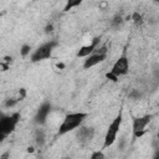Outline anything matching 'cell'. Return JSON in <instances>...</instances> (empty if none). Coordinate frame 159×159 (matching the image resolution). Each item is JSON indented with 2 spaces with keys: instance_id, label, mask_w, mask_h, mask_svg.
Here are the masks:
<instances>
[{
  "instance_id": "obj_8",
  "label": "cell",
  "mask_w": 159,
  "mask_h": 159,
  "mask_svg": "<svg viewBox=\"0 0 159 159\" xmlns=\"http://www.w3.org/2000/svg\"><path fill=\"white\" fill-rule=\"evenodd\" d=\"M94 137V129L92 127H84L81 125L77 132H76V139L81 144H87L89 143Z\"/></svg>"
},
{
  "instance_id": "obj_14",
  "label": "cell",
  "mask_w": 159,
  "mask_h": 159,
  "mask_svg": "<svg viewBox=\"0 0 159 159\" xmlns=\"http://www.w3.org/2000/svg\"><path fill=\"white\" fill-rule=\"evenodd\" d=\"M17 102H19V98H17V97H14V98H9V99H6V101H5L4 106H5L6 108H11V107H14V106H15Z\"/></svg>"
},
{
  "instance_id": "obj_3",
  "label": "cell",
  "mask_w": 159,
  "mask_h": 159,
  "mask_svg": "<svg viewBox=\"0 0 159 159\" xmlns=\"http://www.w3.org/2000/svg\"><path fill=\"white\" fill-rule=\"evenodd\" d=\"M107 57H108L107 46H98L89 56H87L83 60V68L84 70H89V68L102 63L104 60H107Z\"/></svg>"
},
{
  "instance_id": "obj_19",
  "label": "cell",
  "mask_w": 159,
  "mask_h": 159,
  "mask_svg": "<svg viewBox=\"0 0 159 159\" xmlns=\"http://www.w3.org/2000/svg\"><path fill=\"white\" fill-rule=\"evenodd\" d=\"M52 30H53V25H52V24H48V25H47V26L45 27V32H46V34L51 32Z\"/></svg>"
},
{
  "instance_id": "obj_1",
  "label": "cell",
  "mask_w": 159,
  "mask_h": 159,
  "mask_svg": "<svg viewBox=\"0 0 159 159\" xmlns=\"http://www.w3.org/2000/svg\"><path fill=\"white\" fill-rule=\"evenodd\" d=\"M87 113L84 112H73V113H68L65 116V118L62 119L61 124L58 125V130H57V135H65L77 128H80L83 122L87 118Z\"/></svg>"
},
{
  "instance_id": "obj_7",
  "label": "cell",
  "mask_w": 159,
  "mask_h": 159,
  "mask_svg": "<svg viewBox=\"0 0 159 159\" xmlns=\"http://www.w3.org/2000/svg\"><path fill=\"white\" fill-rule=\"evenodd\" d=\"M109 72L113 73L114 76H117L118 78H119L120 76L127 75V73L129 72V58H128V56H127L125 53L120 55V56L116 60V62L113 63V66H112V68H111Z\"/></svg>"
},
{
  "instance_id": "obj_22",
  "label": "cell",
  "mask_w": 159,
  "mask_h": 159,
  "mask_svg": "<svg viewBox=\"0 0 159 159\" xmlns=\"http://www.w3.org/2000/svg\"><path fill=\"white\" fill-rule=\"evenodd\" d=\"M155 159H159V149H157V152H155V154L153 155Z\"/></svg>"
},
{
  "instance_id": "obj_20",
  "label": "cell",
  "mask_w": 159,
  "mask_h": 159,
  "mask_svg": "<svg viewBox=\"0 0 159 159\" xmlns=\"http://www.w3.org/2000/svg\"><path fill=\"white\" fill-rule=\"evenodd\" d=\"M139 97H140V93L138 91H133L130 93V98H139Z\"/></svg>"
},
{
  "instance_id": "obj_17",
  "label": "cell",
  "mask_w": 159,
  "mask_h": 159,
  "mask_svg": "<svg viewBox=\"0 0 159 159\" xmlns=\"http://www.w3.org/2000/svg\"><path fill=\"white\" fill-rule=\"evenodd\" d=\"M26 97V91L24 89V88H21L20 91H19V93H17V98H19V101H21V99H24Z\"/></svg>"
},
{
  "instance_id": "obj_5",
  "label": "cell",
  "mask_w": 159,
  "mask_h": 159,
  "mask_svg": "<svg viewBox=\"0 0 159 159\" xmlns=\"http://www.w3.org/2000/svg\"><path fill=\"white\" fill-rule=\"evenodd\" d=\"M19 119H20L19 113H12V114L1 117V119H0V138H1V140H4L5 137H7L10 133L14 132Z\"/></svg>"
},
{
  "instance_id": "obj_21",
  "label": "cell",
  "mask_w": 159,
  "mask_h": 159,
  "mask_svg": "<svg viewBox=\"0 0 159 159\" xmlns=\"http://www.w3.org/2000/svg\"><path fill=\"white\" fill-rule=\"evenodd\" d=\"M107 6H108V2H107V1H101V2H99V9L106 10V9H107Z\"/></svg>"
},
{
  "instance_id": "obj_13",
  "label": "cell",
  "mask_w": 159,
  "mask_h": 159,
  "mask_svg": "<svg viewBox=\"0 0 159 159\" xmlns=\"http://www.w3.org/2000/svg\"><path fill=\"white\" fill-rule=\"evenodd\" d=\"M122 22H123V17H122L120 15H116V16L112 19V21H111V25L114 26V27H118V26L122 25Z\"/></svg>"
},
{
  "instance_id": "obj_18",
  "label": "cell",
  "mask_w": 159,
  "mask_h": 159,
  "mask_svg": "<svg viewBox=\"0 0 159 159\" xmlns=\"http://www.w3.org/2000/svg\"><path fill=\"white\" fill-rule=\"evenodd\" d=\"M132 19H133V21H134V22H140L142 16H140L138 12H134V14H133V16H132Z\"/></svg>"
},
{
  "instance_id": "obj_10",
  "label": "cell",
  "mask_w": 159,
  "mask_h": 159,
  "mask_svg": "<svg viewBox=\"0 0 159 159\" xmlns=\"http://www.w3.org/2000/svg\"><path fill=\"white\" fill-rule=\"evenodd\" d=\"M99 41H101L99 37H94L89 43L82 46V47L77 51V55H76V56H77L78 58H86L87 56H89V55L99 46Z\"/></svg>"
},
{
  "instance_id": "obj_12",
  "label": "cell",
  "mask_w": 159,
  "mask_h": 159,
  "mask_svg": "<svg viewBox=\"0 0 159 159\" xmlns=\"http://www.w3.org/2000/svg\"><path fill=\"white\" fill-rule=\"evenodd\" d=\"M84 0H66V4H65V7H63V11L65 12H68L70 10H72L73 7H77L80 6Z\"/></svg>"
},
{
  "instance_id": "obj_9",
  "label": "cell",
  "mask_w": 159,
  "mask_h": 159,
  "mask_svg": "<svg viewBox=\"0 0 159 159\" xmlns=\"http://www.w3.org/2000/svg\"><path fill=\"white\" fill-rule=\"evenodd\" d=\"M51 113V103H48V102H43L41 106H40V108L37 109V112H36V114H35V123L36 124H39V125H42V124H45L46 123V120H47V118H48V114Z\"/></svg>"
},
{
  "instance_id": "obj_6",
  "label": "cell",
  "mask_w": 159,
  "mask_h": 159,
  "mask_svg": "<svg viewBox=\"0 0 159 159\" xmlns=\"http://www.w3.org/2000/svg\"><path fill=\"white\" fill-rule=\"evenodd\" d=\"M56 45H57L56 41H48V42H45L41 46H39L31 53V57H30L31 62H40L42 60L48 58L51 56V53H52V51H53V48H55Z\"/></svg>"
},
{
  "instance_id": "obj_2",
  "label": "cell",
  "mask_w": 159,
  "mask_h": 159,
  "mask_svg": "<svg viewBox=\"0 0 159 159\" xmlns=\"http://www.w3.org/2000/svg\"><path fill=\"white\" fill-rule=\"evenodd\" d=\"M122 122H123V113H122V111H119V113L109 123V125L106 130V134H104V138H103V144H102L103 150L111 148L116 143L117 135H118V133L120 130V127H122Z\"/></svg>"
},
{
  "instance_id": "obj_23",
  "label": "cell",
  "mask_w": 159,
  "mask_h": 159,
  "mask_svg": "<svg viewBox=\"0 0 159 159\" xmlns=\"http://www.w3.org/2000/svg\"><path fill=\"white\" fill-rule=\"evenodd\" d=\"M57 67H58V68H63L65 65H63V63H57Z\"/></svg>"
},
{
  "instance_id": "obj_11",
  "label": "cell",
  "mask_w": 159,
  "mask_h": 159,
  "mask_svg": "<svg viewBox=\"0 0 159 159\" xmlns=\"http://www.w3.org/2000/svg\"><path fill=\"white\" fill-rule=\"evenodd\" d=\"M45 140H46L45 130L42 128L36 129V132H35V143H36V145L37 147H42L45 144Z\"/></svg>"
},
{
  "instance_id": "obj_4",
  "label": "cell",
  "mask_w": 159,
  "mask_h": 159,
  "mask_svg": "<svg viewBox=\"0 0 159 159\" xmlns=\"http://www.w3.org/2000/svg\"><path fill=\"white\" fill-rule=\"evenodd\" d=\"M153 116L145 114L140 117H134L132 122V135L133 139H139L147 133V125L152 122Z\"/></svg>"
},
{
  "instance_id": "obj_16",
  "label": "cell",
  "mask_w": 159,
  "mask_h": 159,
  "mask_svg": "<svg viewBox=\"0 0 159 159\" xmlns=\"http://www.w3.org/2000/svg\"><path fill=\"white\" fill-rule=\"evenodd\" d=\"M30 51H31L30 45H24V46L21 47V50H20V53H21L22 57H26L27 55H30Z\"/></svg>"
},
{
  "instance_id": "obj_15",
  "label": "cell",
  "mask_w": 159,
  "mask_h": 159,
  "mask_svg": "<svg viewBox=\"0 0 159 159\" xmlns=\"http://www.w3.org/2000/svg\"><path fill=\"white\" fill-rule=\"evenodd\" d=\"M106 155L103 154V149H99V150H96L91 154V159H103Z\"/></svg>"
}]
</instances>
